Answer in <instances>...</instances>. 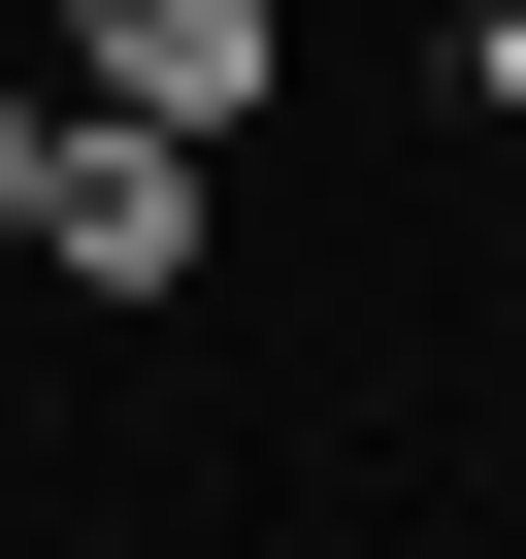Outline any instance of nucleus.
<instances>
[{
    "instance_id": "nucleus-3",
    "label": "nucleus",
    "mask_w": 526,
    "mask_h": 559,
    "mask_svg": "<svg viewBox=\"0 0 526 559\" xmlns=\"http://www.w3.org/2000/svg\"><path fill=\"white\" fill-rule=\"evenodd\" d=\"M34 165H67V99H0V230H34Z\"/></svg>"
},
{
    "instance_id": "nucleus-2",
    "label": "nucleus",
    "mask_w": 526,
    "mask_h": 559,
    "mask_svg": "<svg viewBox=\"0 0 526 559\" xmlns=\"http://www.w3.org/2000/svg\"><path fill=\"white\" fill-rule=\"evenodd\" d=\"M67 99H132V132H230V99H263V0H67Z\"/></svg>"
},
{
    "instance_id": "nucleus-1",
    "label": "nucleus",
    "mask_w": 526,
    "mask_h": 559,
    "mask_svg": "<svg viewBox=\"0 0 526 559\" xmlns=\"http://www.w3.org/2000/svg\"><path fill=\"white\" fill-rule=\"evenodd\" d=\"M198 230H230V132L67 99V165H34V263H67V297H198Z\"/></svg>"
}]
</instances>
